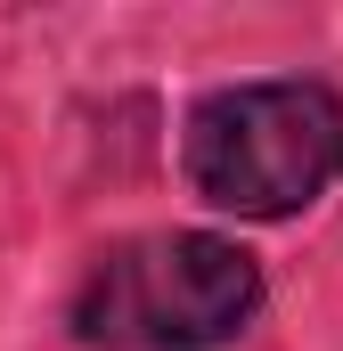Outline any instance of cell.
I'll return each mask as SVG.
<instances>
[{"mask_svg":"<svg viewBox=\"0 0 343 351\" xmlns=\"http://www.w3.org/2000/svg\"><path fill=\"white\" fill-rule=\"evenodd\" d=\"M254 311H261V269L246 245L172 229V237H139L90 269L74 327L90 343H221Z\"/></svg>","mask_w":343,"mask_h":351,"instance_id":"7a4b0ae2","label":"cell"},{"mask_svg":"<svg viewBox=\"0 0 343 351\" xmlns=\"http://www.w3.org/2000/svg\"><path fill=\"white\" fill-rule=\"evenodd\" d=\"M343 180V98L327 82H237L188 114V188L213 213L286 221Z\"/></svg>","mask_w":343,"mask_h":351,"instance_id":"6da1fadb","label":"cell"}]
</instances>
